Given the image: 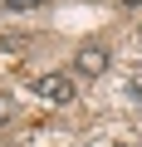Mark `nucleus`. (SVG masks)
Segmentation results:
<instances>
[{
  "label": "nucleus",
  "mask_w": 142,
  "mask_h": 147,
  "mask_svg": "<svg viewBox=\"0 0 142 147\" xmlns=\"http://www.w3.org/2000/svg\"><path fill=\"white\" fill-rule=\"evenodd\" d=\"M34 93L44 98V103H74V79H69V74H39L34 79Z\"/></svg>",
  "instance_id": "nucleus-1"
},
{
  "label": "nucleus",
  "mask_w": 142,
  "mask_h": 147,
  "mask_svg": "<svg viewBox=\"0 0 142 147\" xmlns=\"http://www.w3.org/2000/svg\"><path fill=\"white\" fill-rule=\"evenodd\" d=\"M108 59H113V54H108L103 44H83V49H79V59H74V69L83 74V79H98V74L108 69Z\"/></svg>",
  "instance_id": "nucleus-2"
},
{
  "label": "nucleus",
  "mask_w": 142,
  "mask_h": 147,
  "mask_svg": "<svg viewBox=\"0 0 142 147\" xmlns=\"http://www.w3.org/2000/svg\"><path fill=\"white\" fill-rule=\"evenodd\" d=\"M5 123H15V98L0 93V127H5Z\"/></svg>",
  "instance_id": "nucleus-3"
},
{
  "label": "nucleus",
  "mask_w": 142,
  "mask_h": 147,
  "mask_svg": "<svg viewBox=\"0 0 142 147\" xmlns=\"http://www.w3.org/2000/svg\"><path fill=\"white\" fill-rule=\"evenodd\" d=\"M10 10H34V5H44V0H5Z\"/></svg>",
  "instance_id": "nucleus-4"
},
{
  "label": "nucleus",
  "mask_w": 142,
  "mask_h": 147,
  "mask_svg": "<svg viewBox=\"0 0 142 147\" xmlns=\"http://www.w3.org/2000/svg\"><path fill=\"white\" fill-rule=\"evenodd\" d=\"M122 5H127V10H142V0H122Z\"/></svg>",
  "instance_id": "nucleus-5"
},
{
  "label": "nucleus",
  "mask_w": 142,
  "mask_h": 147,
  "mask_svg": "<svg viewBox=\"0 0 142 147\" xmlns=\"http://www.w3.org/2000/svg\"><path fill=\"white\" fill-rule=\"evenodd\" d=\"M118 147H122V142H118Z\"/></svg>",
  "instance_id": "nucleus-6"
}]
</instances>
